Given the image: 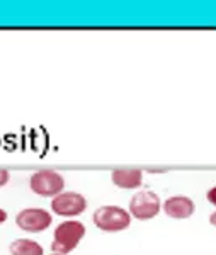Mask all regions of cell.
Wrapping results in <instances>:
<instances>
[{
    "label": "cell",
    "mask_w": 216,
    "mask_h": 255,
    "mask_svg": "<svg viewBox=\"0 0 216 255\" xmlns=\"http://www.w3.org/2000/svg\"><path fill=\"white\" fill-rule=\"evenodd\" d=\"M85 225L78 220H66L61 221L55 228L51 242L53 254H63L68 255L72 250H75L82 238L85 237Z\"/></svg>",
    "instance_id": "1"
},
{
    "label": "cell",
    "mask_w": 216,
    "mask_h": 255,
    "mask_svg": "<svg viewBox=\"0 0 216 255\" xmlns=\"http://www.w3.org/2000/svg\"><path fill=\"white\" fill-rule=\"evenodd\" d=\"M94 225L102 232H123L131 225L130 211L123 209L121 206H101L92 216Z\"/></svg>",
    "instance_id": "2"
},
{
    "label": "cell",
    "mask_w": 216,
    "mask_h": 255,
    "mask_svg": "<svg viewBox=\"0 0 216 255\" xmlns=\"http://www.w3.org/2000/svg\"><path fill=\"white\" fill-rule=\"evenodd\" d=\"M29 187L41 197H55L63 192L65 179L55 170H38L29 179Z\"/></svg>",
    "instance_id": "3"
},
{
    "label": "cell",
    "mask_w": 216,
    "mask_h": 255,
    "mask_svg": "<svg viewBox=\"0 0 216 255\" xmlns=\"http://www.w3.org/2000/svg\"><path fill=\"white\" fill-rule=\"evenodd\" d=\"M162 209L160 197L152 191H140L130 201V215L140 221L155 218Z\"/></svg>",
    "instance_id": "4"
},
{
    "label": "cell",
    "mask_w": 216,
    "mask_h": 255,
    "mask_svg": "<svg viewBox=\"0 0 216 255\" xmlns=\"http://www.w3.org/2000/svg\"><path fill=\"white\" fill-rule=\"evenodd\" d=\"M53 223V215L43 208L20 209L15 216V225L27 233H39L48 230Z\"/></svg>",
    "instance_id": "5"
},
{
    "label": "cell",
    "mask_w": 216,
    "mask_h": 255,
    "mask_svg": "<svg viewBox=\"0 0 216 255\" xmlns=\"http://www.w3.org/2000/svg\"><path fill=\"white\" fill-rule=\"evenodd\" d=\"M87 209V199L85 196L78 192H60L51 199V211L58 216L63 218H73L82 215Z\"/></svg>",
    "instance_id": "6"
},
{
    "label": "cell",
    "mask_w": 216,
    "mask_h": 255,
    "mask_svg": "<svg viewBox=\"0 0 216 255\" xmlns=\"http://www.w3.org/2000/svg\"><path fill=\"white\" fill-rule=\"evenodd\" d=\"M164 211L165 215L174 218V220H186V218L194 215L196 206H194V201L188 196H172L165 199Z\"/></svg>",
    "instance_id": "7"
},
{
    "label": "cell",
    "mask_w": 216,
    "mask_h": 255,
    "mask_svg": "<svg viewBox=\"0 0 216 255\" xmlns=\"http://www.w3.org/2000/svg\"><path fill=\"white\" fill-rule=\"evenodd\" d=\"M111 180L119 189H138L143 184V172L138 168H116Z\"/></svg>",
    "instance_id": "8"
},
{
    "label": "cell",
    "mask_w": 216,
    "mask_h": 255,
    "mask_svg": "<svg viewBox=\"0 0 216 255\" xmlns=\"http://www.w3.org/2000/svg\"><path fill=\"white\" fill-rule=\"evenodd\" d=\"M10 255H43L44 250L38 242L29 238H17L9 247Z\"/></svg>",
    "instance_id": "9"
},
{
    "label": "cell",
    "mask_w": 216,
    "mask_h": 255,
    "mask_svg": "<svg viewBox=\"0 0 216 255\" xmlns=\"http://www.w3.org/2000/svg\"><path fill=\"white\" fill-rule=\"evenodd\" d=\"M10 179V174L9 170H5V168H0V187H3L7 182H9Z\"/></svg>",
    "instance_id": "10"
},
{
    "label": "cell",
    "mask_w": 216,
    "mask_h": 255,
    "mask_svg": "<svg viewBox=\"0 0 216 255\" xmlns=\"http://www.w3.org/2000/svg\"><path fill=\"white\" fill-rule=\"evenodd\" d=\"M7 218H9V215H7V211H5V209H3V208H0V225L5 223Z\"/></svg>",
    "instance_id": "11"
},
{
    "label": "cell",
    "mask_w": 216,
    "mask_h": 255,
    "mask_svg": "<svg viewBox=\"0 0 216 255\" xmlns=\"http://www.w3.org/2000/svg\"><path fill=\"white\" fill-rule=\"evenodd\" d=\"M211 204H215V206H216V201H211ZM210 223H211V225H213V226H215V228H216V211L213 213V215H211V216H210Z\"/></svg>",
    "instance_id": "12"
},
{
    "label": "cell",
    "mask_w": 216,
    "mask_h": 255,
    "mask_svg": "<svg viewBox=\"0 0 216 255\" xmlns=\"http://www.w3.org/2000/svg\"><path fill=\"white\" fill-rule=\"evenodd\" d=\"M49 255H63V254H49Z\"/></svg>",
    "instance_id": "13"
}]
</instances>
